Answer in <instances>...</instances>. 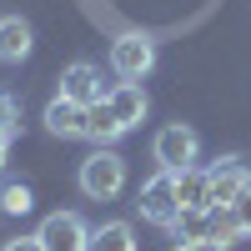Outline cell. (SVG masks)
Returning <instances> with one entry per match:
<instances>
[{"label":"cell","mask_w":251,"mask_h":251,"mask_svg":"<svg viewBox=\"0 0 251 251\" xmlns=\"http://www.w3.org/2000/svg\"><path fill=\"white\" fill-rule=\"evenodd\" d=\"M60 96L75 100V106H96V100H106V86H100V71L91 60H71L66 71H60Z\"/></svg>","instance_id":"cell-7"},{"label":"cell","mask_w":251,"mask_h":251,"mask_svg":"<svg viewBox=\"0 0 251 251\" xmlns=\"http://www.w3.org/2000/svg\"><path fill=\"white\" fill-rule=\"evenodd\" d=\"M206 226H211V231H206V251H231L241 241L231 206H211V211H206Z\"/></svg>","instance_id":"cell-11"},{"label":"cell","mask_w":251,"mask_h":251,"mask_svg":"<svg viewBox=\"0 0 251 251\" xmlns=\"http://www.w3.org/2000/svg\"><path fill=\"white\" fill-rule=\"evenodd\" d=\"M10 141H15V136L0 131V176H5V161H10Z\"/></svg>","instance_id":"cell-20"},{"label":"cell","mask_w":251,"mask_h":251,"mask_svg":"<svg viewBox=\"0 0 251 251\" xmlns=\"http://www.w3.org/2000/svg\"><path fill=\"white\" fill-rule=\"evenodd\" d=\"M46 131H50L55 141H86V106L55 96L50 106H46Z\"/></svg>","instance_id":"cell-9"},{"label":"cell","mask_w":251,"mask_h":251,"mask_svg":"<svg viewBox=\"0 0 251 251\" xmlns=\"http://www.w3.org/2000/svg\"><path fill=\"white\" fill-rule=\"evenodd\" d=\"M0 216H5V211H0Z\"/></svg>","instance_id":"cell-22"},{"label":"cell","mask_w":251,"mask_h":251,"mask_svg":"<svg viewBox=\"0 0 251 251\" xmlns=\"http://www.w3.org/2000/svg\"><path fill=\"white\" fill-rule=\"evenodd\" d=\"M251 186V171H246V161L236 156H221L216 166H206V206H231L241 191Z\"/></svg>","instance_id":"cell-6"},{"label":"cell","mask_w":251,"mask_h":251,"mask_svg":"<svg viewBox=\"0 0 251 251\" xmlns=\"http://www.w3.org/2000/svg\"><path fill=\"white\" fill-rule=\"evenodd\" d=\"M196 156H201V136L191 131V126H161L156 131V141H151V161L161 166V171H191L196 166Z\"/></svg>","instance_id":"cell-3"},{"label":"cell","mask_w":251,"mask_h":251,"mask_svg":"<svg viewBox=\"0 0 251 251\" xmlns=\"http://www.w3.org/2000/svg\"><path fill=\"white\" fill-rule=\"evenodd\" d=\"M126 131L116 126V116H111V106L106 100H96V106H86V141H96V146H116Z\"/></svg>","instance_id":"cell-13"},{"label":"cell","mask_w":251,"mask_h":251,"mask_svg":"<svg viewBox=\"0 0 251 251\" xmlns=\"http://www.w3.org/2000/svg\"><path fill=\"white\" fill-rule=\"evenodd\" d=\"M30 46H35L30 20H20V15H0V66H20V60L30 55Z\"/></svg>","instance_id":"cell-10"},{"label":"cell","mask_w":251,"mask_h":251,"mask_svg":"<svg viewBox=\"0 0 251 251\" xmlns=\"http://www.w3.org/2000/svg\"><path fill=\"white\" fill-rule=\"evenodd\" d=\"M106 106H111L116 126H121L126 136H131L136 126L146 121V91H141V80H116V86L106 91Z\"/></svg>","instance_id":"cell-8"},{"label":"cell","mask_w":251,"mask_h":251,"mask_svg":"<svg viewBox=\"0 0 251 251\" xmlns=\"http://www.w3.org/2000/svg\"><path fill=\"white\" fill-rule=\"evenodd\" d=\"M91 251H136L131 221H100V226H91Z\"/></svg>","instance_id":"cell-12"},{"label":"cell","mask_w":251,"mask_h":251,"mask_svg":"<svg viewBox=\"0 0 251 251\" xmlns=\"http://www.w3.org/2000/svg\"><path fill=\"white\" fill-rule=\"evenodd\" d=\"M136 211H141V221L166 226V231H171V221L181 216V201H176V171H161V166H156V176H146L141 191H136Z\"/></svg>","instance_id":"cell-2"},{"label":"cell","mask_w":251,"mask_h":251,"mask_svg":"<svg viewBox=\"0 0 251 251\" xmlns=\"http://www.w3.org/2000/svg\"><path fill=\"white\" fill-rule=\"evenodd\" d=\"M126 156L116 151V146H96V151L80 161V171H75V186H80V196L86 201H116L126 191Z\"/></svg>","instance_id":"cell-1"},{"label":"cell","mask_w":251,"mask_h":251,"mask_svg":"<svg viewBox=\"0 0 251 251\" xmlns=\"http://www.w3.org/2000/svg\"><path fill=\"white\" fill-rule=\"evenodd\" d=\"M0 131H5V136L20 131V100H15L10 91H0Z\"/></svg>","instance_id":"cell-17"},{"label":"cell","mask_w":251,"mask_h":251,"mask_svg":"<svg viewBox=\"0 0 251 251\" xmlns=\"http://www.w3.org/2000/svg\"><path fill=\"white\" fill-rule=\"evenodd\" d=\"M0 251H46V246H40V236H10Z\"/></svg>","instance_id":"cell-19"},{"label":"cell","mask_w":251,"mask_h":251,"mask_svg":"<svg viewBox=\"0 0 251 251\" xmlns=\"http://www.w3.org/2000/svg\"><path fill=\"white\" fill-rule=\"evenodd\" d=\"M111 71L121 80H146L156 71V40L146 35V30H126L111 40Z\"/></svg>","instance_id":"cell-4"},{"label":"cell","mask_w":251,"mask_h":251,"mask_svg":"<svg viewBox=\"0 0 251 251\" xmlns=\"http://www.w3.org/2000/svg\"><path fill=\"white\" fill-rule=\"evenodd\" d=\"M0 211H5V216H30L35 211V191L25 181H5V186H0Z\"/></svg>","instance_id":"cell-16"},{"label":"cell","mask_w":251,"mask_h":251,"mask_svg":"<svg viewBox=\"0 0 251 251\" xmlns=\"http://www.w3.org/2000/svg\"><path fill=\"white\" fill-rule=\"evenodd\" d=\"M231 216H236V231H241V236H251V186L231 201Z\"/></svg>","instance_id":"cell-18"},{"label":"cell","mask_w":251,"mask_h":251,"mask_svg":"<svg viewBox=\"0 0 251 251\" xmlns=\"http://www.w3.org/2000/svg\"><path fill=\"white\" fill-rule=\"evenodd\" d=\"M176 201L181 206H191V211H206V171H181L176 176Z\"/></svg>","instance_id":"cell-15"},{"label":"cell","mask_w":251,"mask_h":251,"mask_svg":"<svg viewBox=\"0 0 251 251\" xmlns=\"http://www.w3.org/2000/svg\"><path fill=\"white\" fill-rule=\"evenodd\" d=\"M211 211V206H206ZM206 211H191V206H181V216L171 221V236H176V246H206Z\"/></svg>","instance_id":"cell-14"},{"label":"cell","mask_w":251,"mask_h":251,"mask_svg":"<svg viewBox=\"0 0 251 251\" xmlns=\"http://www.w3.org/2000/svg\"><path fill=\"white\" fill-rule=\"evenodd\" d=\"M171 251H206V246H171Z\"/></svg>","instance_id":"cell-21"},{"label":"cell","mask_w":251,"mask_h":251,"mask_svg":"<svg viewBox=\"0 0 251 251\" xmlns=\"http://www.w3.org/2000/svg\"><path fill=\"white\" fill-rule=\"evenodd\" d=\"M35 236H40L46 251H91V226L80 221L75 211H50V216H40Z\"/></svg>","instance_id":"cell-5"}]
</instances>
